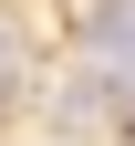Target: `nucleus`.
Returning <instances> with one entry per match:
<instances>
[{"label":"nucleus","mask_w":135,"mask_h":146,"mask_svg":"<svg viewBox=\"0 0 135 146\" xmlns=\"http://www.w3.org/2000/svg\"><path fill=\"white\" fill-rule=\"evenodd\" d=\"M94 52H104L114 73H135V0H104V11H94Z\"/></svg>","instance_id":"f257e3e1"}]
</instances>
